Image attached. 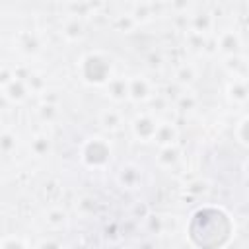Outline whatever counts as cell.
<instances>
[{
	"label": "cell",
	"mask_w": 249,
	"mask_h": 249,
	"mask_svg": "<svg viewBox=\"0 0 249 249\" xmlns=\"http://www.w3.org/2000/svg\"><path fill=\"white\" fill-rule=\"evenodd\" d=\"M142 167H138L136 163H124L119 171H117V183L121 189H126V191H134L142 185Z\"/></svg>",
	"instance_id": "obj_6"
},
{
	"label": "cell",
	"mask_w": 249,
	"mask_h": 249,
	"mask_svg": "<svg viewBox=\"0 0 249 249\" xmlns=\"http://www.w3.org/2000/svg\"><path fill=\"white\" fill-rule=\"evenodd\" d=\"M60 37L66 43H80L86 37V23H84V19L76 18V16H68L60 23Z\"/></svg>",
	"instance_id": "obj_7"
},
{
	"label": "cell",
	"mask_w": 249,
	"mask_h": 249,
	"mask_svg": "<svg viewBox=\"0 0 249 249\" xmlns=\"http://www.w3.org/2000/svg\"><path fill=\"white\" fill-rule=\"evenodd\" d=\"M196 78H198L196 66L191 64V62H181V64L175 68V72H173V80H175V84L181 86V88L193 86V84L196 82Z\"/></svg>",
	"instance_id": "obj_18"
},
{
	"label": "cell",
	"mask_w": 249,
	"mask_h": 249,
	"mask_svg": "<svg viewBox=\"0 0 249 249\" xmlns=\"http://www.w3.org/2000/svg\"><path fill=\"white\" fill-rule=\"evenodd\" d=\"M226 97L233 105H245L249 101V80H230L226 84Z\"/></svg>",
	"instance_id": "obj_11"
},
{
	"label": "cell",
	"mask_w": 249,
	"mask_h": 249,
	"mask_svg": "<svg viewBox=\"0 0 249 249\" xmlns=\"http://www.w3.org/2000/svg\"><path fill=\"white\" fill-rule=\"evenodd\" d=\"M35 249H64V247H62V243H60L58 239H54V237H43V239L37 243Z\"/></svg>",
	"instance_id": "obj_30"
},
{
	"label": "cell",
	"mask_w": 249,
	"mask_h": 249,
	"mask_svg": "<svg viewBox=\"0 0 249 249\" xmlns=\"http://www.w3.org/2000/svg\"><path fill=\"white\" fill-rule=\"evenodd\" d=\"M113 27H115L117 31L130 33V31L136 27V23H134V19L128 16V12H126V14H119V16H115V19H113Z\"/></svg>",
	"instance_id": "obj_27"
},
{
	"label": "cell",
	"mask_w": 249,
	"mask_h": 249,
	"mask_svg": "<svg viewBox=\"0 0 249 249\" xmlns=\"http://www.w3.org/2000/svg\"><path fill=\"white\" fill-rule=\"evenodd\" d=\"M216 51L226 58V56H233L239 54L241 51V37L235 29L226 27L216 35Z\"/></svg>",
	"instance_id": "obj_5"
},
{
	"label": "cell",
	"mask_w": 249,
	"mask_h": 249,
	"mask_svg": "<svg viewBox=\"0 0 249 249\" xmlns=\"http://www.w3.org/2000/svg\"><path fill=\"white\" fill-rule=\"evenodd\" d=\"M181 161V148L179 144L173 146H161L156 154V165L160 169H173Z\"/></svg>",
	"instance_id": "obj_15"
},
{
	"label": "cell",
	"mask_w": 249,
	"mask_h": 249,
	"mask_svg": "<svg viewBox=\"0 0 249 249\" xmlns=\"http://www.w3.org/2000/svg\"><path fill=\"white\" fill-rule=\"evenodd\" d=\"M95 206H97V200H95L93 196H89V195H84V196H80V198L76 200V208H78L80 214H84V216L93 214Z\"/></svg>",
	"instance_id": "obj_28"
},
{
	"label": "cell",
	"mask_w": 249,
	"mask_h": 249,
	"mask_svg": "<svg viewBox=\"0 0 249 249\" xmlns=\"http://www.w3.org/2000/svg\"><path fill=\"white\" fill-rule=\"evenodd\" d=\"M103 93L107 99H111L113 103H123L128 99V78L124 76H115L105 88Z\"/></svg>",
	"instance_id": "obj_10"
},
{
	"label": "cell",
	"mask_w": 249,
	"mask_h": 249,
	"mask_svg": "<svg viewBox=\"0 0 249 249\" xmlns=\"http://www.w3.org/2000/svg\"><path fill=\"white\" fill-rule=\"evenodd\" d=\"M14 45H16L18 51L23 53L25 56H33V54H37V53L43 49L41 37H39L35 31H19V33L14 37Z\"/></svg>",
	"instance_id": "obj_9"
},
{
	"label": "cell",
	"mask_w": 249,
	"mask_h": 249,
	"mask_svg": "<svg viewBox=\"0 0 249 249\" xmlns=\"http://www.w3.org/2000/svg\"><path fill=\"white\" fill-rule=\"evenodd\" d=\"M195 107H196V97H195L191 91H183V93H179V97L175 99V109L181 111V113L193 111Z\"/></svg>",
	"instance_id": "obj_25"
},
{
	"label": "cell",
	"mask_w": 249,
	"mask_h": 249,
	"mask_svg": "<svg viewBox=\"0 0 249 249\" xmlns=\"http://www.w3.org/2000/svg\"><path fill=\"white\" fill-rule=\"evenodd\" d=\"M37 117H39L43 123H47V124L54 123V121L60 117L58 103H39V107H37Z\"/></svg>",
	"instance_id": "obj_21"
},
{
	"label": "cell",
	"mask_w": 249,
	"mask_h": 249,
	"mask_svg": "<svg viewBox=\"0 0 249 249\" xmlns=\"http://www.w3.org/2000/svg\"><path fill=\"white\" fill-rule=\"evenodd\" d=\"M214 29V16L210 12H195L189 18V31L206 37Z\"/></svg>",
	"instance_id": "obj_14"
},
{
	"label": "cell",
	"mask_w": 249,
	"mask_h": 249,
	"mask_svg": "<svg viewBox=\"0 0 249 249\" xmlns=\"http://www.w3.org/2000/svg\"><path fill=\"white\" fill-rule=\"evenodd\" d=\"M2 95H4V99H6L8 103H12V105H23V103L29 99L31 89H29V86H27L25 80L16 78L12 84H8L6 88H2Z\"/></svg>",
	"instance_id": "obj_8"
},
{
	"label": "cell",
	"mask_w": 249,
	"mask_h": 249,
	"mask_svg": "<svg viewBox=\"0 0 249 249\" xmlns=\"http://www.w3.org/2000/svg\"><path fill=\"white\" fill-rule=\"evenodd\" d=\"M224 68L233 80H249V58L241 54L226 56L224 58Z\"/></svg>",
	"instance_id": "obj_12"
},
{
	"label": "cell",
	"mask_w": 249,
	"mask_h": 249,
	"mask_svg": "<svg viewBox=\"0 0 249 249\" xmlns=\"http://www.w3.org/2000/svg\"><path fill=\"white\" fill-rule=\"evenodd\" d=\"M160 124H161V119H160L156 113H152V111L136 113V115L132 117V121L128 123L130 134L134 136V140H138V142H142V144L154 142Z\"/></svg>",
	"instance_id": "obj_3"
},
{
	"label": "cell",
	"mask_w": 249,
	"mask_h": 249,
	"mask_svg": "<svg viewBox=\"0 0 249 249\" xmlns=\"http://www.w3.org/2000/svg\"><path fill=\"white\" fill-rule=\"evenodd\" d=\"M78 158L84 167L93 169V171H103L113 161V146L105 136L93 134V136H88L80 144Z\"/></svg>",
	"instance_id": "obj_2"
},
{
	"label": "cell",
	"mask_w": 249,
	"mask_h": 249,
	"mask_svg": "<svg viewBox=\"0 0 249 249\" xmlns=\"http://www.w3.org/2000/svg\"><path fill=\"white\" fill-rule=\"evenodd\" d=\"M0 249H29V243H27L25 237L12 233V235H4L2 237Z\"/></svg>",
	"instance_id": "obj_26"
},
{
	"label": "cell",
	"mask_w": 249,
	"mask_h": 249,
	"mask_svg": "<svg viewBox=\"0 0 249 249\" xmlns=\"http://www.w3.org/2000/svg\"><path fill=\"white\" fill-rule=\"evenodd\" d=\"M233 136H235V140H237L243 148H249V115H243V117L235 123Z\"/></svg>",
	"instance_id": "obj_22"
},
{
	"label": "cell",
	"mask_w": 249,
	"mask_h": 249,
	"mask_svg": "<svg viewBox=\"0 0 249 249\" xmlns=\"http://www.w3.org/2000/svg\"><path fill=\"white\" fill-rule=\"evenodd\" d=\"M29 152L35 158H47L53 152V140L45 132H37L29 138Z\"/></svg>",
	"instance_id": "obj_19"
},
{
	"label": "cell",
	"mask_w": 249,
	"mask_h": 249,
	"mask_svg": "<svg viewBox=\"0 0 249 249\" xmlns=\"http://www.w3.org/2000/svg\"><path fill=\"white\" fill-rule=\"evenodd\" d=\"M241 171H243V175L249 179V158L243 160V163H241Z\"/></svg>",
	"instance_id": "obj_31"
},
{
	"label": "cell",
	"mask_w": 249,
	"mask_h": 249,
	"mask_svg": "<svg viewBox=\"0 0 249 249\" xmlns=\"http://www.w3.org/2000/svg\"><path fill=\"white\" fill-rule=\"evenodd\" d=\"M154 10H156L154 4H150V2H138V4H132L128 8V16L134 19L136 25H140V23H146V21H150L154 18Z\"/></svg>",
	"instance_id": "obj_20"
},
{
	"label": "cell",
	"mask_w": 249,
	"mask_h": 249,
	"mask_svg": "<svg viewBox=\"0 0 249 249\" xmlns=\"http://www.w3.org/2000/svg\"><path fill=\"white\" fill-rule=\"evenodd\" d=\"M146 226L154 235H161L169 230L167 222H165V216H161V214H148L146 216Z\"/></svg>",
	"instance_id": "obj_24"
},
{
	"label": "cell",
	"mask_w": 249,
	"mask_h": 249,
	"mask_svg": "<svg viewBox=\"0 0 249 249\" xmlns=\"http://www.w3.org/2000/svg\"><path fill=\"white\" fill-rule=\"evenodd\" d=\"M156 86L148 76L136 74L128 78V101L132 103H148L156 97Z\"/></svg>",
	"instance_id": "obj_4"
},
{
	"label": "cell",
	"mask_w": 249,
	"mask_h": 249,
	"mask_svg": "<svg viewBox=\"0 0 249 249\" xmlns=\"http://www.w3.org/2000/svg\"><path fill=\"white\" fill-rule=\"evenodd\" d=\"M16 80V68H10L8 64L2 66V72H0V86L6 88L8 84H12Z\"/></svg>",
	"instance_id": "obj_29"
},
{
	"label": "cell",
	"mask_w": 249,
	"mask_h": 249,
	"mask_svg": "<svg viewBox=\"0 0 249 249\" xmlns=\"http://www.w3.org/2000/svg\"><path fill=\"white\" fill-rule=\"evenodd\" d=\"M177 138H179V130L175 126L173 121H161L158 132H156V138H154V144H158L160 148L161 146H173L177 144Z\"/></svg>",
	"instance_id": "obj_17"
},
{
	"label": "cell",
	"mask_w": 249,
	"mask_h": 249,
	"mask_svg": "<svg viewBox=\"0 0 249 249\" xmlns=\"http://www.w3.org/2000/svg\"><path fill=\"white\" fill-rule=\"evenodd\" d=\"M78 78L89 88H105L115 78V60L103 49L86 51L76 62Z\"/></svg>",
	"instance_id": "obj_1"
},
{
	"label": "cell",
	"mask_w": 249,
	"mask_h": 249,
	"mask_svg": "<svg viewBox=\"0 0 249 249\" xmlns=\"http://www.w3.org/2000/svg\"><path fill=\"white\" fill-rule=\"evenodd\" d=\"M0 148H2V154H4V156H10V154L18 148V134H16L12 128H8V126L2 130Z\"/></svg>",
	"instance_id": "obj_23"
},
{
	"label": "cell",
	"mask_w": 249,
	"mask_h": 249,
	"mask_svg": "<svg viewBox=\"0 0 249 249\" xmlns=\"http://www.w3.org/2000/svg\"><path fill=\"white\" fill-rule=\"evenodd\" d=\"M68 212L58 204H53L43 212V222L49 230H62L68 226Z\"/></svg>",
	"instance_id": "obj_16"
},
{
	"label": "cell",
	"mask_w": 249,
	"mask_h": 249,
	"mask_svg": "<svg viewBox=\"0 0 249 249\" xmlns=\"http://www.w3.org/2000/svg\"><path fill=\"white\" fill-rule=\"evenodd\" d=\"M97 121H99V124H101L105 130H109V132H119V130L124 126V117H123V113H121L119 109H115V107H105V109H101L99 115H97Z\"/></svg>",
	"instance_id": "obj_13"
}]
</instances>
